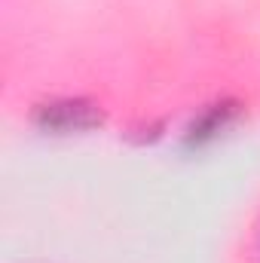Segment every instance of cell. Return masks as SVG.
<instances>
[{"instance_id":"obj_1","label":"cell","mask_w":260,"mask_h":263,"mask_svg":"<svg viewBox=\"0 0 260 263\" xmlns=\"http://www.w3.org/2000/svg\"><path fill=\"white\" fill-rule=\"evenodd\" d=\"M40 120L52 132H73L89 129L98 120V114L92 110V104H83V101H52L40 110Z\"/></svg>"}]
</instances>
